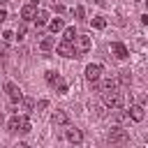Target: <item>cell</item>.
Here are the masks:
<instances>
[{
	"instance_id": "8992f818",
	"label": "cell",
	"mask_w": 148,
	"mask_h": 148,
	"mask_svg": "<svg viewBox=\"0 0 148 148\" xmlns=\"http://www.w3.org/2000/svg\"><path fill=\"white\" fill-rule=\"evenodd\" d=\"M35 14H37V0H30L28 5L21 7V18H23V21H32Z\"/></svg>"
},
{
	"instance_id": "ffe728a7",
	"label": "cell",
	"mask_w": 148,
	"mask_h": 148,
	"mask_svg": "<svg viewBox=\"0 0 148 148\" xmlns=\"http://www.w3.org/2000/svg\"><path fill=\"white\" fill-rule=\"evenodd\" d=\"M90 23H92V28H97V30H104V28H106V18H104V16H92Z\"/></svg>"
},
{
	"instance_id": "d6986e66",
	"label": "cell",
	"mask_w": 148,
	"mask_h": 148,
	"mask_svg": "<svg viewBox=\"0 0 148 148\" xmlns=\"http://www.w3.org/2000/svg\"><path fill=\"white\" fill-rule=\"evenodd\" d=\"M18 132H21V134H28V132H30V120H28V116H21V118H18Z\"/></svg>"
},
{
	"instance_id": "8fae6325",
	"label": "cell",
	"mask_w": 148,
	"mask_h": 148,
	"mask_svg": "<svg viewBox=\"0 0 148 148\" xmlns=\"http://www.w3.org/2000/svg\"><path fill=\"white\" fill-rule=\"evenodd\" d=\"M51 123H53L56 127H62V125H67V123H69V113H67V111H62V109H58V111L53 113Z\"/></svg>"
},
{
	"instance_id": "e0dca14e",
	"label": "cell",
	"mask_w": 148,
	"mask_h": 148,
	"mask_svg": "<svg viewBox=\"0 0 148 148\" xmlns=\"http://www.w3.org/2000/svg\"><path fill=\"white\" fill-rule=\"evenodd\" d=\"M53 46H56V42H53V37H44V39L39 42V49H42L44 53H49V51H51Z\"/></svg>"
},
{
	"instance_id": "6da1fadb",
	"label": "cell",
	"mask_w": 148,
	"mask_h": 148,
	"mask_svg": "<svg viewBox=\"0 0 148 148\" xmlns=\"http://www.w3.org/2000/svg\"><path fill=\"white\" fill-rule=\"evenodd\" d=\"M130 143V134L123 127H113L109 132V148H125Z\"/></svg>"
},
{
	"instance_id": "52a82bcc",
	"label": "cell",
	"mask_w": 148,
	"mask_h": 148,
	"mask_svg": "<svg viewBox=\"0 0 148 148\" xmlns=\"http://www.w3.org/2000/svg\"><path fill=\"white\" fill-rule=\"evenodd\" d=\"M127 118H132L134 123H141V120L146 118V109H143V104H132V106H130Z\"/></svg>"
},
{
	"instance_id": "7c38bea8",
	"label": "cell",
	"mask_w": 148,
	"mask_h": 148,
	"mask_svg": "<svg viewBox=\"0 0 148 148\" xmlns=\"http://www.w3.org/2000/svg\"><path fill=\"white\" fill-rule=\"evenodd\" d=\"M32 21H35V25H37V28H42V25L49 21V14H46L44 9H37V14H35V18H32Z\"/></svg>"
},
{
	"instance_id": "4fadbf2b",
	"label": "cell",
	"mask_w": 148,
	"mask_h": 148,
	"mask_svg": "<svg viewBox=\"0 0 148 148\" xmlns=\"http://www.w3.org/2000/svg\"><path fill=\"white\" fill-rule=\"evenodd\" d=\"M49 30H51L53 35H56V32H60V30H65V21H62V18H51Z\"/></svg>"
},
{
	"instance_id": "ac0fdd59",
	"label": "cell",
	"mask_w": 148,
	"mask_h": 148,
	"mask_svg": "<svg viewBox=\"0 0 148 148\" xmlns=\"http://www.w3.org/2000/svg\"><path fill=\"white\" fill-rule=\"evenodd\" d=\"M44 79H46V83H49V86H56V83L60 81V74H58V72H53V69H49V72L44 74Z\"/></svg>"
},
{
	"instance_id": "2e32d148",
	"label": "cell",
	"mask_w": 148,
	"mask_h": 148,
	"mask_svg": "<svg viewBox=\"0 0 148 148\" xmlns=\"http://www.w3.org/2000/svg\"><path fill=\"white\" fill-rule=\"evenodd\" d=\"M116 79H104L102 81V86H99V92H109V90H116Z\"/></svg>"
},
{
	"instance_id": "5bb4252c",
	"label": "cell",
	"mask_w": 148,
	"mask_h": 148,
	"mask_svg": "<svg viewBox=\"0 0 148 148\" xmlns=\"http://www.w3.org/2000/svg\"><path fill=\"white\" fill-rule=\"evenodd\" d=\"M32 109H35V99H32V97H23V99H21V111L28 116Z\"/></svg>"
},
{
	"instance_id": "30bf717a",
	"label": "cell",
	"mask_w": 148,
	"mask_h": 148,
	"mask_svg": "<svg viewBox=\"0 0 148 148\" xmlns=\"http://www.w3.org/2000/svg\"><path fill=\"white\" fill-rule=\"evenodd\" d=\"M56 51H58V56H62V58H76V56H74V46H72L69 42H60V44L56 46Z\"/></svg>"
},
{
	"instance_id": "9c48e42d",
	"label": "cell",
	"mask_w": 148,
	"mask_h": 148,
	"mask_svg": "<svg viewBox=\"0 0 148 148\" xmlns=\"http://www.w3.org/2000/svg\"><path fill=\"white\" fill-rule=\"evenodd\" d=\"M111 53H113L118 60H125V58H130V51H127V46H125L123 42H113V44H111Z\"/></svg>"
},
{
	"instance_id": "f546056e",
	"label": "cell",
	"mask_w": 148,
	"mask_h": 148,
	"mask_svg": "<svg viewBox=\"0 0 148 148\" xmlns=\"http://www.w3.org/2000/svg\"><path fill=\"white\" fill-rule=\"evenodd\" d=\"M53 7H56V12H58V14H62V12H65V5H53Z\"/></svg>"
},
{
	"instance_id": "ba28073f",
	"label": "cell",
	"mask_w": 148,
	"mask_h": 148,
	"mask_svg": "<svg viewBox=\"0 0 148 148\" xmlns=\"http://www.w3.org/2000/svg\"><path fill=\"white\" fill-rule=\"evenodd\" d=\"M65 136H67V141L74 143V146H81V143H83V132H81L79 127H69V130L65 132Z\"/></svg>"
},
{
	"instance_id": "5b68a950",
	"label": "cell",
	"mask_w": 148,
	"mask_h": 148,
	"mask_svg": "<svg viewBox=\"0 0 148 148\" xmlns=\"http://www.w3.org/2000/svg\"><path fill=\"white\" fill-rule=\"evenodd\" d=\"M102 72H104L102 65H97V62H95V65H88V67H86V79H88L90 83H97V81L102 79Z\"/></svg>"
},
{
	"instance_id": "4316f807",
	"label": "cell",
	"mask_w": 148,
	"mask_h": 148,
	"mask_svg": "<svg viewBox=\"0 0 148 148\" xmlns=\"http://www.w3.org/2000/svg\"><path fill=\"white\" fill-rule=\"evenodd\" d=\"M116 120H118V123L127 120V113H123V111H116Z\"/></svg>"
},
{
	"instance_id": "f1b7e54d",
	"label": "cell",
	"mask_w": 148,
	"mask_h": 148,
	"mask_svg": "<svg viewBox=\"0 0 148 148\" xmlns=\"http://www.w3.org/2000/svg\"><path fill=\"white\" fill-rule=\"evenodd\" d=\"M5 21H7V12H5V9H0V23H5Z\"/></svg>"
},
{
	"instance_id": "7402d4cb",
	"label": "cell",
	"mask_w": 148,
	"mask_h": 148,
	"mask_svg": "<svg viewBox=\"0 0 148 148\" xmlns=\"http://www.w3.org/2000/svg\"><path fill=\"white\" fill-rule=\"evenodd\" d=\"M53 88H56V90H58V92H60V95H65V92H67V81H65V79H62V76H60V81H58V83H56V86H53Z\"/></svg>"
},
{
	"instance_id": "3957f363",
	"label": "cell",
	"mask_w": 148,
	"mask_h": 148,
	"mask_svg": "<svg viewBox=\"0 0 148 148\" xmlns=\"http://www.w3.org/2000/svg\"><path fill=\"white\" fill-rule=\"evenodd\" d=\"M72 46H74V56H76V58H81L83 53H88V51H90L92 42H90V37H88V35H76V39L72 42Z\"/></svg>"
},
{
	"instance_id": "cb8c5ba5",
	"label": "cell",
	"mask_w": 148,
	"mask_h": 148,
	"mask_svg": "<svg viewBox=\"0 0 148 148\" xmlns=\"http://www.w3.org/2000/svg\"><path fill=\"white\" fill-rule=\"evenodd\" d=\"M74 16H76V18H86V9H83L81 5H76V9H74Z\"/></svg>"
},
{
	"instance_id": "83f0119b",
	"label": "cell",
	"mask_w": 148,
	"mask_h": 148,
	"mask_svg": "<svg viewBox=\"0 0 148 148\" xmlns=\"http://www.w3.org/2000/svg\"><path fill=\"white\" fill-rule=\"evenodd\" d=\"M2 39H5V42H12V39H14V32H9V30L2 32Z\"/></svg>"
},
{
	"instance_id": "484cf974",
	"label": "cell",
	"mask_w": 148,
	"mask_h": 148,
	"mask_svg": "<svg viewBox=\"0 0 148 148\" xmlns=\"http://www.w3.org/2000/svg\"><path fill=\"white\" fill-rule=\"evenodd\" d=\"M35 106H37V111H42V109H46V106H49V102H46V99H39Z\"/></svg>"
},
{
	"instance_id": "1f68e13d",
	"label": "cell",
	"mask_w": 148,
	"mask_h": 148,
	"mask_svg": "<svg viewBox=\"0 0 148 148\" xmlns=\"http://www.w3.org/2000/svg\"><path fill=\"white\" fill-rule=\"evenodd\" d=\"M18 148H30V146L28 143H18Z\"/></svg>"
},
{
	"instance_id": "836d02e7",
	"label": "cell",
	"mask_w": 148,
	"mask_h": 148,
	"mask_svg": "<svg viewBox=\"0 0 148 148\" xmlns=\"http://www.w3.org/2000/svg\"><path fill=\"white\" fill-rule=\"evenodd\" d=\"M136 2H141V0H136Z\"/></svg>"
},
{
	"instance_id": "4dcf8cb0",
	"label": "cell",
	"mask_w": 148,
	"mask_h": 148,
	"mask_svg": "<svg viewBox=\"0 0 148 148\" xmlns=\"http://www.w3.org/2000/svg\"><path fill=\"white\" fill-rule=\"evenodd\" d=\"M95 2H97V5H99V7H104V0H95Z\"/></svg>"
},
{
	"instance_id": "277c9868",
	"label": "cell",
	"mask_w": 148,
	"mask_h": 148,
	"mask_svg": "<svg viewBox=\"0 0 148 148\" xmlns=\"http://www.w3.org/2000/svg\"><path fill=\"white\" fill-rule=\"evenodd\" d=\"M5 92H7V97H9V102H12V104H18V102L23 99L21 88H18L14 81H7V83H5Z\"/></svg>"
},
{
	"instance_id": "9a60e30c",
	"label": "cell",
	"mask_w": 148,
	"mask_h": 148,
	"mask_svg": "<svg viewBox=\"0 0 148 148\" xmlns=\"http://www.w3.org/2000/svg\"><path fill=\"white\" fill-rule=\"evenodd\" d=\"M116 83H120V86H130L132 83V74H130V69H123L120 74H118V81Z\"/></svg>"
},
{
	"instance_id": "603a6c76",
	"label": "cell",
	"mask_w": 148,
	"mask_h": 148,
	"mask_svg": "<svg viewBox=\"0 0 148 148\" xmlns=\"http://www.w3.org/2000/svg\"><path fill=\"white\" fill-rule=\"evenodd\" d=\"M7 127H9V132H18V116H12L9 123H7Z\"/></svg>"
},
{
	"instance_id": "d4e9b609",
	"label": "cell",
	"mask_w": 148,
	"mask_h": 148,
	"mask_svg": "<svg viewBox=\"0 0 148 148\" xmlns=\"http://www.w3.org/2000/svg\"><path fill=\"white\" fill-rule=\"evenodd\" d=\"M16 37H18V39H23V37H25V23H21V25L16 28Z\"/></svg>"
},
{
	"instance_id": "d6a6232c",
	"label": "cell",
	"mask_w": 148,
	"mask_h": 148,
	"mask_svg": "<svg viewBox=\"0 0 148 148\" xmlns=\"http://www.w3.org/2000/svg\"><path fill=\"white\" fill-rule=\"evenodd\" d=\"M5 2H7V0H0V9H2V7H5Z\"/></svg>"
},
{
	"instance_id": "7a4b0ae2",
	"label": "cell",
	"mask_w": 148,
	"mask_h": 148,
	"mask_svg": "<svg viewBox=\"0 0 148 148\" xmlns=\"http://www.w3.org/2000/svg\"><path fill=\"white\" fill-rule=\"evenodd\" d=\"M102 99H104V104L109 106V109H120L123 104H125V95L116 88V90H109V92H102Z\"/></svg>"
},
{
	"instance_id": "44dd1931",
	"label": "cell",
	"mask_w": 148,
	"mask_h": 148,
	"mask_svg": "<svg viewBox=\"0 0 148 148\" xmlns=\"http://www.w3.org/2000/svg\"><path fill=\"white\" fill-rule=\"evenodd\" d=\"M76 35H79V32H76L74 28H65V39H62V42H69V44H72V42L76 39Z\"/></svg>"
}]
</instances>
